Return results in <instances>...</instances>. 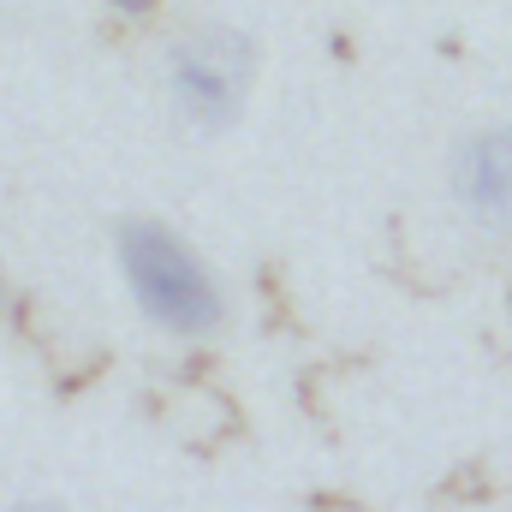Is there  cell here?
<instances>
[{
	"label": "cell",
	"instance_id": "cell-1",
	"mask_svg": "<svg viewBox=\"0 0 512 512\" xmlns=\"http://www.w3.org/2000/svg\"><path fill=\"white\" fill-rule=\"evenodd\" d=\"M120 251H126L131 292L143 298V310L161 328H173V334H209L221 322V298H215L209 274L197 268V256L185 251L173 233H161V227H126Z\"/></svg>",
	"mask_w": 512,
	"mask_h": 512
},
{
	"label": "cell",
	"instance_id": "cell-2",
	"mask_svg": "<svg viewBox=\"0 0 512 512\" xmlns=\"http://www.w3.org/2000/svg\"><path fill=\"white\" fill-rule=\"evenodd\" d=\"M245 84H251V48L239 36L203 30V36L179 42V54H173V96H179V108L191 120H203V126L233 120Z\"/></svg>",
	"mask_w": 512,
	"mask_h": 512
},
{
	"label": "cell",
	"instance_id": "cell-3",
	"mask_svg": "<svg viewBox=\"0 0 512 512\" xmlns=\"http://www.w3.org/2000/svg\"><path fill=\"white\" fill-rule=\"evenodd\" d=\"M453 191L465 203V215L489 233H512V126L483 131L459 149L453 167Z\"/></svg>",
	"mask_w": 512,
	"mask_h": 512
},
{
	"label": "cell",
	"instance_id": "cell-4",
	"mask_svg": "<svg viewBox=\"0 0 512 512\" xmlns=\"http://www.w3.org/2000/svg\"><path fill=\"white\" fill-rule=\"evenodd\" d=\"M114 6H120V12H149L155 0H114Z\"/></svg>",
	"mask_w": 512,
	"mask_h": 512
}]
</instances>
